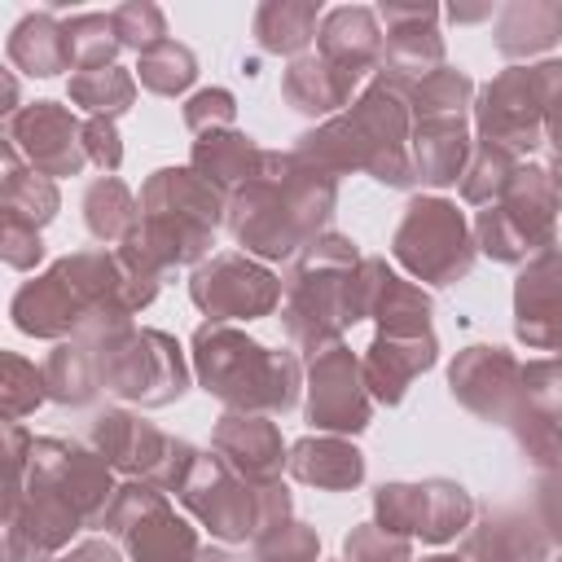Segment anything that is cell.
Wrapping results in <instances>:
<instances>
[{
    "label": "cell",
    "mask_w": 562,
    "mask_h": 562,
    "mask_svg": "<svg viewBox=\"0 0 562 562\" xmlns=\"http://www.w3.org/2000/svg\"><path fill=\"white\" fill-rule=\"evenodd\" d=\"M158 294V281H145L123 268V259L105 246L75 250L57 259L35 281H22L9 316L22 334L48 338V342H101L132 325L140 307H149Z\"/></svg>",
    "instance_id": "cell-1"
},
{
    "label": "cell",
    "mask_w": 562,
    "mask_h": 562,
    "mask_svg": "<svg viewBox=\"0 0 562 562\" xmlns=\"http://www.w3.org/2000/svg\"><path fill=\"white\" fill-rule=\"evenodd\" d=\"M338 206V180L307 167L290 149H268L255 180L228 198V233L250 259H299L321 233H329Z\"/></svg>",
    "instance_id": "cell-2"
},
{
    "label": "cell",
    "mask_w": 562,
    "mask_h": 562,
    "mask_svg": "<svg viewBox=\"0 0 562 562\" xmlns=\"http://www.w3.org/2000/svg\"><path fill=\"white\" fill-rule=\"evenodd\" d=\"M228 220V193L202 180L193 167H158L140 184V224L114 255L145 281H167L176 268L211 259L215 233Z\"/></svg>",
    "instance_id": "cell-3"
},
{
    "label": "cell",
    "mask_w": 562,
    "mask_h": 562,
    "mask_svg": "<svg viewBox=\"0 0 562 562\" xmlns=\"http://www.w3.org/2000/svg\"><path fill=\"white\" fill-rule=\"evenodd\" d=\"M408 140H413L408 92L369 79V88L338 119H325L321 127L303 132L290 154L334 180L364 171L386 189H413L417 176H413Z\"/></svg>",
    "instance_id": "cell-4"
},
{
    "label": "cell",
    "mask_w": 562,
    "mask_h": 562,
    "mask_svg": "<svg viewBox=\"0 0 562 562\" xmlns=\"http://www.w3.org/2000/svg\"><path fill=\"white\" fill-rule=\"evenodd\" d=\"M193 378L233 413L285 417L303 400V360L290 347H263L246 329L224 321H202L189 342Z\"/></svg>",
    "instance_id": "cell-5"
},
{
    "label": "cell",
    "mask_w": 562,
    "mask_h": 562,
    "mask_svg": "<svg viewBox=\"0 0 562 562\" xmlns=\"http://www.w3.org/2000/svg\"><path fill=\"white\" fill-rule=\"evenodd\" d=\"M360 250L342 233H321L285 272V294H281V329L294 342L299 356H321L342 334L364 321L360 316Z\"/></svg>",
    "instance_id": "cell-6"
},
{
    "label": "cell",
    "mask_w": 562,
    "mask_h": 562,
    "mask_svg": "<svg viewBox=\"0 0 562 562\" xmlns=\"http://www.w3.org/2000/svg\"><path fill=\"white\" fill-rule=\"evenodd\" d=\"M176 501L224 544H255L263 531L281 527L294 514L285 483H246L215 448L193 457L184 483L176 487Z\"/></svg>",
    "instance_id": "cell-7"
},
{
    "label": "cell",
    "mask_w": 562,
    "mask_h": 562,
    "mask_svg": "<svg viewBox=\"0 0 562 562\" xmlns=\"http://www.w3.org/2000/svg\"><path fill=\"white\" fill-rule=\"evenodd\" d=\"M558 224H562V193L549 167L522 162L505 198L474 215V246L496 263L522 268L527 259L558 246Z\"/></svg>",
    "instance_id": "cell-8"
},
{
    "label": "cell",
    "mask_w": 562,
    "mask_h": 562,
    "mask_svg": "<svg viewBox=\"0 0 562 562\" xmlns=\"http://www.w3.org/2000/svg\"><path fill=\"white\" fill-rule=\"evenodd\" d=\"M97 356V378L101 391L140 408H167L189 391V360L180 351V342L162 329H119L101 342H92Z\"/></svg>",
    "instance_id": "cell-9"
},
{
    "label": "cell",
    "mask_w": 562,
    "mask_h": 562,
    "mask_svg": "<svg viewBox=\"0 0 562 562\" xmlns=\"http://www.w3.org/2000/svg\"><path fill=\"white\" fill-rule=\"evenodd\" d=\"M391 259L417 285H457L479 259L474 224L465 220V211H457V202L439 193L413 198L391 233Z\"/></svg>",
    "instance_id": "cell-10"
},
{
    "label": "cell",
    "mask_w": 562,
    "mask_h": 562,
    "mask_svg": "<svg viewBox=\"0 0 562 562\" xmlns=\"http://www.w3.org/2000/svg\"><path fill=\"white\" fill-rule=\"evenodd\" d=\"M474 496L457 479L382 483L373 492V522L395 536H417L422 544H448L474 522Z\"/></svg>",
    "instance_id": "cell-11"
},
{
    "label": "cell",
    "mask_w": 562,
    "mask_h": 562,
    "mask_svg": "<svg viewBox=\"0 0 562 562\" xmlns=\"http://www.w3.org/2000/svg\"><path fill=\"white\" fill-rule=\"evenodd\" d=\"M281 294H285V281L250 259L246 250H224V255H211L206 263H198L189 272V299L193 307L206 316V321H259V316H272L281 307Z\"/></svg>",
    "instance_id": "cell-12"
},
{
    "label": "cell",
    "mask_w": 562,
    "mask_h": 562,
    "mask_svg": "<svg viewBox=\"0 0 562 562\" xmlns=\"http://www.w3.org/2000/svg\"><path fill=\"white\" fill-rule=\"evenodd\" d=\"M26 483L53 487L83 518V527H97L101 514H105V505H110V496L119 492L114 470H110V461L97 448H83L75 439H57V435H35L31 439L22 487Z\"/></svg>",
    "instance_id": "cell-13"
},
{
    "label": "cell",
    "mask_w": 562,
    "mask_h": 562,
    "mask_svg": "<svg viewBox=\"0 0 562 562\" xmlns=\"http://www.w3.org/2000/svg\"><path fill=\"white\" fill-rule=\"evenodd\" d=\"M303 417L316 435H360L373 422V395L364 386V364L347 342L307 360Z\"/></svg>",
    "instance_id": "cell-14"
},
{
    "label": "cell",
    "mask_w": 562,
    "mask_h": 562,
    "mask_svg": "<svg viewBox=\"0 0 562 562\" xmlns=\"http://www.w3.org/2000/svg\"><path fill=\"white\" fill-rule=\"evenodd\" d=\"M474 132L479 140L505 145L518 158L544 145V105L531 66H505L474 97Z\"/></svg>",
    "instance_id": "cell-15"
},
{
    "label": "cell",
    "mask_w": 562,
    "mask_h": 562,
    "mask_svg": "<svg viewBox=\"0 0 562 562\" xmlns=\"http://www.w3.org/2000/svg\"><path fill=\"white\" fill-rule=\"evenodd\" d=\"M448 391L479 422L509 426V417L522 408V364L509 347L470 342L448 364Z\"/></svg>",
    "instance_id": "cell-16"
},
{
    "label": "cell",
    "mask_w": 562,
    "mask_h": 562,
    "mask_svg": "<svg viewBox=\"0 0 562 562\" xmlns=\"http://www.w3.org/2000/svg\"><path fill=\"white\" fill-rule=\"evenodd\" d=\"M4 140L48 180L79 176L88 167L83 123L61 101H31L13 119H4Z\"/></svg>",
    "instance_id": "cell-17"
},
{
    "label": "cell",
    "mask_w": 562,
    "mask_h": 562,
    "mask_svg": "<svg viewBox=\"0 0 562 562\" xmlns=\"http://www.w3.org/2000/svg\"><path fill=\"white\" fill-rule=\"evenodd\" d=\"M378 22L386 26L382 40V66L373 70V79L408 92L413 83H422L426 75H435L443 61V35L435 31L439 9L435 4H395L382 0L378 4Z\"/></svg>",
    "instance_id": "cell-18"
},
{
    "label": "cell",
    "mask_w": 562,
    "mask_h": 562,
    "mask_svg": "<svg viewBox=\"0 0 562 562\" xmlns=\"http://www.w3.org/2000/svg\"><path fill=\"white\" fill-rule=\"evenodd\" d=\"M514 334L531 351L562 356V246H553L518 268Z\"/></svg>",
    "instance_id": "cell-19"
},
{
    "label": "cell",
    "mask_w": 562,
    "mask_h": 562,
    "mask_svg": "<svg viewBox=\"0 0 562 562\" xmlns=\"http://www.w3.org/2000/svg\"><path fill=\"white\" fill-rule=\"evenodd\" d=\"M356 294H360V316L378 321L382 334H430V294L400 277L386 259L364 255L360 259V277H356Z\"/></svg>",
    "instance_id": "cell-20"
},
{
    "label": "cell",
    "mask_w": 562,
    "mask_h": 562,
    "mask_svg": "<svg viewBox=\"0 0 562 562\" xmlns=\"http://www.w3.org/2000/svg\"><path fill=\"white\" fill-rule=\"evenodd\" d=\"M171 435L158 430L154 422H145L140 413H127V408H101L92 422H88V448H97L110 470L127 474V479H158L167 452H171Z\"/></svg>",
    "instance_id": "cell-21"
},
{
    "label": "cell",
    "mask_w": 562,
    "mask_h": 562,
    "mask_svg": "<svg viewBox=\"0 0 562 562\" xmlns=\"http://www.w3.org/2000/svg\"><path fill=\"white\" fill-rule=\"evenodd\" d=\"M211 448L246 479V483H281L290 443L281 439V426L263 413H224L211 430Z\"/></svg>",
    "instance_id": "cell-22"
},
{
    "label": "cell",
    "mask_w": 562,
    "mask_h": 562,
    "mask_svg": "<svg viewBox=\"0 0 562 562\" xmlns=\"http://www.w3.org/2000/svg\"><path fill=\"white\" fill-rule=\"evenodd\" d=\"M549 536L536 514L518 505H487L461 536L465 562H549Z\"/></svg>",
    "instance_id": "cell-23"
},
{
    "label": "cell",
    "mask_w": 562,
    "mask_h": 562,
    "mask_svg": "<svg viewBox=\"0 0 562 562\" xmlns=\"http://www.w3.org/2000/svg\"><path fill=\"white\" fill-rule=\"evenodd\" d=\"M439 360V342H435V329L430 334H373L369 351L360 356L364 364V386L373 395V404H386L395 408L413 378H422L430 364Z\"/></svg>",
    "instance_id": "cell-24"
},
{
    "label": "cell",
    "mask_w": 562,
    "mask_h": 562,
    "mask_svg": "<svg viewBox=\"0 0 562 562\" xmlns=\"http://www.w3.org/2000/svg\"><path fill=\"white\" fill-rule=\"evenodd\" d=\"M382 22H378V9L369 4H338V9H325L321 18V31H316V53L325 61H334L338 70L364 79L369 70L382 66Z\"/></svg>",
    "instance_id": "cell-25"
},
{
    "label": "cell",
    "mask_w": 562,
    "mask_h": 562,
    "mask_svg": "<svg viewBox=\"0 0 562 562\" xmlns=\"http://www.w3.org/2000/svg\"><path fill=\"white\" fill-rule=\"evenodd\" d=\"M413 176L417 184L430 189H448L461 184L465 162L474 154V136H470V119H435V123H413Z\"/></svg>",
    "instance_id": "cell-26"
},
{
    "label": "cell",
    "mask_w": 562,
    "mask_h": 562,
    "mask_svg": "<svg viewBox=\"0 0 562 562\" xmlns=\"http://www.w3.org/2000/svg\"><path fill=\"white\" fill-rule=\"evenodd\" d=\"M285 474L321 492H351L364 483V452L342 435H303L290 443Z\"/></svg>",
    "instance_id": "cell-27"
},
{
    "label": "cell",
    "mask_w": 562,
    "mask_h": 562,
    "mask_svg": "<svg viewBox=\"0 0 562 562\" xmlns=\"http://www.w3.org/2000/svg\"><path fill=\"white\" fill-rule=\"evenodd\" d=\"M356 75L338 70L334 61H325L321 53H303L285 66L281 75V97L290 110L312 114V119H338L342 105H351L356 97Z\"/></svg>",
    "instance_id": "cell-28"
},
{
    "label": "cell",
    "mask_w": 562,
    "mask_h": 562,
    "mask_svg": "<svg viewBox=\"0 0 562 562\" xmlns=\"http://www.w3.org/2000/svg\"><path fill=\"white\" fill-rule=\"evenodd\" d=\"M4 57H9L13 70L35 75V79H53L61 70H75L70 66V44H66V22H57L53 9H35L9 31Z\"/></svg>",
    "instance_id": "cell-29"
},
{
    "label": "cell",
    "mask_w": 562,
    "mask_h": 562,
    "mask_svg": "<svg viewBox=\"0 0 562 562\" xmlns=\"http://www.w3.org/2000/svg\"><path fill=\"white\" fill-rule=\"evenodd\" d=\"M263 154L255 145V136H246L241 127H228V132H206L193 140V154H189V167L211 180L220 193H237L246 180H255V171L263 167Z\"/></svg>",
    "instance_id": "cell-30"
},
{
    "label": "cell",
    "mask_w": 562,
    "mask_h": 562,
    "mask_svg": "<svg viewBox=\"0 0 562 562\" xmlns=\"http://www.w3.org/2000/svg\"><path fill=\"white\" fill-rule=\"evenodd\" d=\"M492 35H496L501 57L509 61L536 57L562 40V4L558 0H509L505 9H496Z\"/></svg>",
    "instance_id": "cell-31"
},
{
    "label": "cell",
    "mask_w": 562,
    "mask_h": 562,
    "mask_svg": "<svg viewBox=\"0 0 562 562\" xmlns=\"http://www.w3.org/2000/svg\"><path fill=\"white\" fill-rule=\"evenodd\" d=\"M321 0H263L255 9V40L263 53H277V57H303L307 44L316 40L321 31Z\"/></svg>",
    "instance_id": "cell-32"
},
{
    "label": "cell",
    "mask_w": 562,
    "mask_h": 562,
    "mask_svg": "<svg viewBox=\"0 0 562 562\" xmlns=\"http://www.w3.org/2000/svg\"><path fill=\"white\" fill-rule=\"evenodd\" d=\"M57 206H61L57 180L40 176L9 140H0V211H13L26 224L44 228L57 215Z\"/></svg>",
    "instance_id": "cell-33"
},
{
    "label": "cell",
    "mask_w": 562,
    "mask_h": 562,
    "mask_svg": "<svg viewBox=\"0 0 562 562\" xmlns=\"http://www.w3.org/2000/svg\"><path fill=\"white\" fill-rule=\"evenodd\" d=\"M44 386H48V400L61 404V408H88L97 395H101V378H97V356L88 342L79 338H66L57 342L48 356H44Z\"/></svg>",
    "instance_id": "cell-34"
},
{
    "label": "cell",
    "mask_w": 562,
    "mask_h": 562,
    "mask_svg": "<svg viewBox=\"0 0 562 562\" xmlns=\"http://www.w3.org/2000/svg\"><path fill=\"white\" fill-rule=\"evenodd\" d=\"M79 206H83V228L105 246H123L127 233L140 224V198L119 176H97L83 189Z\"/></svg>",
    "instance_id": "cell-35"
},
{
    "label": "cell",
    "mask_w": 562,
    "mask_h": 562,
    "mask_svg": "<svg viewBox=\"0 0 562 562\" xmlns=\"http://www.w3.org/2000/svg\"><path fill=\"white\" fill-rule=\"evenodd\" d=\"M474 79L457 66H439L435 75H426L422 83L408 88V114L413 123H435V119H470L474 110Z\"/></svg>",
    "instance_id": "cell-36"
},
{
    "label": "cell",
    "mask_w": 562,
    "mask_h": 562,
    "mask_svg": "<svg viewBox=\"0 0 562 562\" xmlns=\"http://www.w3.org/2000/svg\"><path fill=\"white\" fill-rule=\"evenodd\" d=\"M66 97L75 110L88 119H119L136 101V75L123 66H101V70H79L66 83Z\"/></svg>",
    "instance_id": "cell-37"
},
{
    "label": "cell",
    "mask_w": 562,
    "mask_h": 562,
    "mask_svg": "<svg viewBox=\"0 0 562 562\" xmlns=\"http://www.w3.org/2000/svg\"><path fill=\"white\" fill-rule=\"evenodd\" d=\"M518 171H522V158L514 149L492 145V140H474V154H470L465 176H461V202H470V206L501 202Z\"/></svg>",
    "instance_id": "cell-38"
},
{
    "label": "cell",
    "mask_w": 562,
    "mask_h": 562,
    "mask_svg": "<svg viewBox=\"0 0 562 562\" xmlns=\"http://www.w3.org/2000/svg\"><path fill=\"white\" fill-rule=\"evenodd\" d=\"M193 79H198V57L189 44H180L171 35L136 57V83L154 97H180L193 88Z\"/></svg>",
    "instance_id": "cell-39"
},
{
    "label": "cell",
    "mask_w": 562,
    "mask_h": 562,
    "mask_svg": "<svg viewBox=\"0 0 562 562\" xmlns=\"http://www.w3.org/2000/svg\"><path fill=\"white\" fill-rule=\"evenodd\" d=\"M66 44H70V66H75V75H79V70L114 66V57H119V48H123V40H119L110 13H75V18H66Z\"/></svg>",
    "instance_id": "cell-40"
},
{
    "label": "cell",
    "mask_w": 562,
    "mask_h": 562,
    "mask_svg": "<svg viewBox=\"0 0 562 562\" xmlns=\"http://www.w3.org/2000/svg\"><path fill=\"white\" fill-rule=\"evenodd\" d=\"M509 435H514V443L522 448V457L540 474L562 470V422H553V417H544V413H536V408L522 404L509 417Z\"/></svg>",
    "instance_id": "cell-41"
},
{
    "label": "cell",
    "mask_w": 562,
    "mask_h": 562,
    "mask_svg": "<svg viewBox=\"0 0 562 562\" xmlns=\"http://www.w3.org/2000/svg\"><path fill=\"white\" fill-rule=\"evenodd\" d=\"M0 364H4V378H0V413H4V422H22L26 413H35L48 400L44 369H35L18 351H4Z\"/></svg>",
    "instance_id": "cell-42"
},
{
    "label": "cell",
    "mask_w": 562,
    "mask_h": 562,
    "mask_svg": "<svg viewBox=\"0 0 562 562\" xmlns=\"http://www.w3.org/2000/svg\"><path fill=\"white\" fill-rule=\"evenodd\" d=\"M255 562H321V536H316V527L285 518L281 527H272L255 540Z\"/></svg>",
    "instance_id": "cell-43"
},
{
    "label": "cell",
    "mask_w": 562,
    "mask_h": 562,
    "mask_svg": "<svg viewBox=\"0 0 562 562\" xmlns=\"http://www.w3.org/2000/svg\"><path fill=\"white\" fill-rule=\"evenodd\" d=\"M342 562H413V540L378 522H360L342 540Z\"/></svg>",
    "instance_id": "cell-44"
},
{
    "label": "cell",
    "mask_w": 562,
    "mask_h": 562,
    "mask_svg": "<svg viewBox=\"0 0 562 562\" xmlns=\"http://www.w3.org/2000/svg\"><path fill=\"white\" fill-rule=\"evenodd\" d=\"M110 18H114V31H119L123 48H132L136 57H140L145 48H154V44L167 40V18H162V9L149 4V0H127V4H119Z\"/></svg>",
    "instance_id": "cell-45"
},
{
    "label": "cell",
    "mask_w": 562,
    "mask_h": 562,
    "mask_svg": "<svg viewBox=\"0 0 562 562\" xmlns=\"http://www.w3.org/2000/svg\"><path fill=\"white\" fill-rule=\"evenodd\" d=\"M522 404L562 422V356H536L522 364Z\"/></svg>",
    "instance_id": "cell-46"
},
{
    "label": "cell",
    "mask_w": 562,
    "mask_h": 562,
    "mask_svg": "<svg viewBox=\"0 0 562 562\" xmlns=\"http://www.w3.org/2000/svg\"><path fill=\"white\" fill-rule=\"evenodd\" d=\"M184 127L193 136H206V132H228L237 127V101L228 88H202L184 101Z\"/></svg>",
    "instance_id": "cell-47"
},
{
    "label": "cell",
    "mask_w": 562,
    "mask_h": 562,
    "mask_svg": "<svg viewBox=\"0 0 562 562\" xmlns=\"http://www.w3.org/2000/svg\"><path fill=\"white\" fill-rule=\"evenodd\" d=\"M0 259H4L13 272H31V268L44 259L40 228L26 224V220L13 215V211H0Z\"/></svg>",
    "instance_id": "cell-48"
},
{
    "label": "cell",
    "mask_w": 562,
    "mask_h": 562,
    "mask_svg": "<svg viewBox=\"0 0 562 562\" xmlns=\"http://www.w3.org/2000/svg\"><path fill=\"white\" fill-rule=\"evenodd\" d=\"M531 514H536V522L544 527L549 544H558V549H562V470H553V474H540V479H536Z\"/></svg>",
    "instance_id": "cell-49"
},
{
    "label": "cell",
    "mask_w": 562,
    "mask_h": 562,
    "mask_svg": "<svg viewBox=\"0 0 562 562\" xmlns=\"http://www.w3.org/2000/svg\"><path fill=\"white\" fill-rule=\"evenodd\" d=\"M83 149H88V162H97L105 176H114L123 167V140H119L114 119H88L83 123Z\"/></svg>",
    "instance_id": "cell-50"
},
{
    "label": "cell",
    "mask_w": 562,
    "mask_h": 562,
    "mask_svg": "<svg viewBox=\"0 0 562 562\" xmlns=\"http://www.w3.org/2000/svg\"><path fill=\"white\" fill-rule=\"evenodd\" d=\"M48 562H123V558L110 540H79V544H70L66 553H57Z\"/></svg>",
    "instance_id": "cell-51"
},
{
    "label": "cell",
    "mask_w": 562,
    "mask_h": 562,
    "mask_svg": "<svg viewBox=\"0 0 562 562\" xmlns=\"http://www.w3.org/2000/svg\"><path fill=\"white\" fill-rule=\"evenodd\" d=\"M0 92H4V119H13L22 105H18V83H13L9 70H0Z\"/></svg>",
    "instance_id": "cell-52"
},
{
    "label": "cell",
    "mask_w": 562,
    "mask_h": 562,
    "mask_svg": "<svg viewBox=\"0 0 562 562\" xmlns=\"http://www.w3.org/2000/svg\"><path fill=\"white\" fill-rule=\"evenodd\" d=\"M448 18H457V22H479V18H492V4H483V9H448Z\"/></svg>",
    "instance_id": "cell-53"
},
{
    "label": "cell",
    "mask_w": 562,
    "mask_h": 562,
    "mask_svg": "<svg viewBox=\"0 0 562 562\" xmlns=\"http://www.w3.org/2000/svg\"><path fill=\"white\" fill-rule=\"evenodd\" d=\"M193 562H237V558H233V553H228V549H211V544H202V549H198V558H193Z\"/></svg>",
    "instance_id": "cell-54"
},
{
    "label": "cell",
    "mask_w": 562,
    "mask_h": 562,
    "mask_svg": "<svg viewBox=\"0 0 562 562\" xmlns=\"http://www.w3.org/2000/svg\"><path fill=\"white\" fill-rule=\"evenodd\" d=\"M422 562H465L461 553H435V558H422Z\"/></svg>",
    "instance_id": "cell-55"
},
{
    "label": "cell",
    "mask_w": 562,
    "mask_h": 562,
    "mask_svg": "<svg viewBox=\"0 0 562 562\" xmlns=\"http://www.w3.org/2000/svg\"><path fill=\"white\" fill-rule=\"evenodd\" d=\"M558 241H562V224H558Z\"/></svg>",
    "instance_id": "cell-56"
},
{
    "label": "cell",
    "mask_w": 562,
    "mask_h": 562,
    "mask_svg": "<svg viewBox=\"0 0 562 562\" xmlns=\"http://www.w3.org/2000/svg\"><path fill=\"white\" fill-rule=\"evenodd\" d=\"M558 562H562V558H558Z\"/></svg>",
    "instance_id": "cell-57"
}]
</instances>
